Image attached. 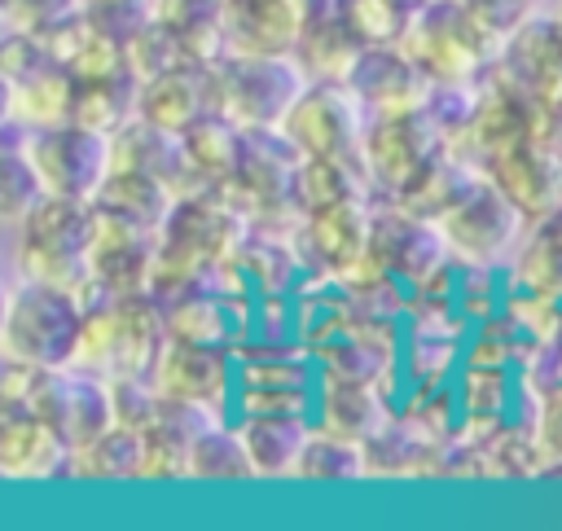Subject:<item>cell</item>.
<instances>
[{
  "mask_svg": "<svg viewBox=\"0 0 562 531\" xmlns=\"http://www.w3.org/2000/svg\"><path fill=\"white\" fill-rule=\"evenodd\" d=\"M83 338V298L79 290L35 281V276H9L4 285V312H0V347L4 360L22 364H75Z\"/></svg>",
  "mask_w": 562,
  "mask_h": 531,
  "instance_id": "cell-1",
  "label": "cell"
},
{
  "mask_svg": "<svg viewBox=\"0 0 562 531\" xmlns=\"http://www.w3.org/2000/svg\"><path fill=\"white\" fill-rule=\"evenodd\" d=\"M13 237V272L53 281L66 290H79L88 281V250L97 237V206L92 197H66V193H44Z\"/></svg>",
  "mask_w": 562,
  "mask_h": 531,
  "instance_id": "cell-2",
  "label": "cell"
},
{
  "mask_svg": "<svg viewBox=\"0 0 562 531\" xmlns=\"http://www.w3.org/2000/svg\"><path fill=\"white\" fill-rule=\"evenodd\" d=\"M211 110L233 118L237 127H281L299 92L307 88V70L294 53H237L224 48L206 66Z\"/></svg>",
  "mask_w": 562,
  "mask_h": 531,
  "instance_id": "cell-3",
  "label": "cell"
},
{
  "mask_svg": "<svg viewBox=\"0 0 562 531\" xmlns=\"http://www.w3.org/2000/svg\"><path fill=\"white\" fill-rule=\"evenodd\" d=\"M452 259L457 263H487L496 268L509 250L522 246V233L531 224V215L487 176V171H470V180L461 184V193L448 202V211L435 219Z\"/></svg>",
  "mask_w": 562,
  "mask_h": 531,
  "instance_id": "cell-4",
  "label": "cell"
},
{
  "mask_svg": "<svg viewBox=\"0 0 562 531\" xmlns=\"http://www.w3.org/2000/svg\"><path fill=\"white\" fill-rule=\"evenodd\" d=\"M404 48L435 83H479L496 61L501 35L487 31L461 0H435L408 22Z\"/></svg>",
  "mask_w": 562,
  "mask_h": 531,
  "instance_id": "cell-5",
  "label": "cell"
},
{
  "mask_svg": "<svg viewBox=\"0 0 562 531\" xmlns=\"http://www.w3.org/2000/svg\"><path fill=\"white\" fill-rule=\"evenodd\" d=\"M364 127L369 110L347 88V79H307V88L281 118V132L303 158H360Z\"/></svg>",
  "mask_w": 562,
  "mask_h": 531,
  "instance_id": "cell-6",
  "label": "cell"
},
{
  "mask_svg": "<svg viewBox=\"0 0 562 531\" xmlns=\"http://www.w3.org/2000/svg\"><path fill=\"white\" fill-rule=\"evenodd\" d=\"M22 404H31L70 443V452L114 426V382L83 364L40 369L31 382V395Z\"/></svg>",
  "mask_w": 562,
  "mask_h": 531,
  "instance_id": "cell-7",
  "label": "cell"
},
{
  "mask_svg": "<svg viewBox=\"0 0 562 531\" xmlns=\"http://www.w3.org/2000/svg\"><path fill=\"white\" fill-rule=\"evenodd\" d=\"M443 149H448V132L422 105V110L369 114V127L360 140V162H364L369 184H378L382 193H400Z\"/></svg>",
  "mask_w": 562,
  "mask_h": 531,
  "instance_id": "cell-8",
  "label": "cell"
},
{
  "mask_svg": "<svg viewBox=\"0 0 562 531\" xmlns=\"http://www.w3.org/2000/svg\"><path fill=\"white\" fill-rule=\"evenodd\" d=\"M26 158L44 180V193H66V197H97L101 180L114 167L110 136L75 118L26 132Z\"/></svg>",
  "mask_w": 562,
  "mask_h": 531,
  "instance_id": "cell-9",
  "label": "cell"
},
{
  "mask_svg": "<svg viewBox=\"0 0 562 531\" xmlns=\"http://www.w3.org/2000/svg\"><path fill=\"white\" fill-rule=\"evenodd\" d=\"M492 75L531 101H562V13L553 4L531 9L501 39Z\"/></svg>",
  "mask_w": 562,
  "mask_h": 531,
  "instance_id": "cell-10",
  "label": "cell"
},
{
  "mask_svg": "<svg viewBox=\"0 0 562 531\" xmlns=\"http://www.w3.org/2000/svg\"><path fill=\"white\" fill-rule=\"evenodd\" d=\"M149 382L184 404L206 408L211 417H233V395H237V360L228 355V347H202V342H180L167 338V347L158 351Z\"/></svg>",
  "mask_w": 562,
  "mask_h": 531,
  "instance_id": "cell-11",
  "label": "cell"
},
{
  "mask_svg": "<svg viewBox=\"0 0 562 531\" xmlns=\"http://www.w3.org/2000/svg\"><path fill=\"white\" fill-rule=\"evenodd\" d=\"M347 88L360 97V105L369 114H395V110H422L430 101L435 79L417 66V57L400 44H364Z\"/></svg>",
  "mask_w": 562,
  "mask_h": 531,
  "instance_id": "cell-12",
  "label": "cell"
},
{
  "mask_svg": "<svg viewBox=\"0 0 562 531\" xmlns=\"http://www.w3.org/2000/svg\"><path fill=\"white\" fill-rule=\"evenodd\" d=\"M70 443L31 408L4 404L0 413V474L9 483H53L70 474Z\"/></svg>",
  "mask_w": 562,
  "mask_h": 531,
  "instance_id": "cell-13",
  "label": "cell"
},
{
  "mask_svg": "<svg viewBox=\"0 0 562 531\" xmlns=\"http://www.w3.org/2000/svg\"><path fill=\"white\" fill-rule=\"evenodd\" d=\"M369 233H373V215L364 206V197L338 202V206H321L312 215H303V233H299V250L307 268H325L334 276L351 272L364 255H369Z\"/></svg>",
  "mask_w": 562,
  "mask_h": 531,
  "instance_id": "cell-14",
  "label": "cell"
},
{
  "mask_svg": "<svg viewBox=\"0 0 562 531\" xmlns=\"http://www.w3.org/2000/svg\"><path fill=\"white\" fill-rule=\"evenodd\" d=\"M136 114L167 127V132H189L202 114H211V83H206V66H180V70H162L140 79V97H136Z\"/></svg>",
  "mask_w": 562,
  "mask_h": 531,
  "instance_id": "cell-15",
  "label": "cell"
},
{
  "mask_svg": "<svg viewBox=\"0 0 562 531\" xmlns=\"http://www.w3.org/2000/svg\"><path fill=\"white\" fill-rule=\"evenodd\" d=\"M233 421H237L241 443L250 452L255 478H277V474L294 478L299 452H303L316 417H307V413H241Z\"/></svg>",
  "mask_w": 562,
  "mask_h": 531,
  "instance_id": "cell-16",
  "label": "cell"
},
{
  "mask_svg": "<svg viewBox=\"0 0 562 531\" xmlns=\"http://www.w3.org/2000/svg\"><path fill=\"white\" fill-rule=\"evenodd\" d=\"M176 184L162 180V176H149V171H132V167H110V176L101 180L92 206L101 215H114V219H127V224H140V228H154L162 233L171 206H176Z\"/></svg>",
  "mask_w": 562,
  "mask_h": 531,
  "instance_id": "cell-17",
  "label": "cell"
},
{
  "mask_svg": "<svg viewBox=\"0 0 562 531\" xmlns=\"http://www.w3.org/2000/svg\"><path fill=\"white\" fill-rule=\"evenodd\" d=\"M237 307H246V298H228V294H215L211 281L162 303L167 312V334L180 338V342H202V347H233L237 338H246L241 320H237Z\"/></svg>",
  "mask_w": 562,
  "mask_h": 531,
  "instance_id": "cell-18",
  "label": "cell"
},
{
  "mask_svg": "<svg viewBox=\"0 0 562 531\" xmlns=\"http://www.w3.org/2000/svg\"><path fill=\"white\" fill-rule=\"evenodd\" d=\"M75 75L53 57L44 61L40 70L22 75V79H9V101H4V118L22 123V127H53V123H66L75 114Z\"/></svg>",
  "mask_w": 562,
  "mask_h": 531,
  "instance_id": "cell-19",
  "label": "cell"
},
{
  "mask_svg": "<svg viewBox=\"0 0 562 531\" xmlns=\"http://www.w3.org/2000/svg\"><path fill=\"white\" fill-rule=\"evenodd\" d=\"M184 478H202V483H241V478H255L250 452H246L241 430H237L233 417H211L202 426V434L189 448Z\"/></svg>",
  "mask_w": 562,
  "mask_h": 531,
  "instance_id": "cell-20",
  "label": "cell"
},
{
  "mask_svg": "<svg viewBox=\"0 0 562 531\" xmlns=\"http://www.w3.org/2000/svg\"><path fill=\"white\" fill-rule=\"evenodd\" d=\"M136 97H140V79L136 70L127 75H105V79H79L75 83V123L92 127V132H119L127 118H136Z\"/></svg>",
  "mask_w": 562,
  "mask_h": 531,
  "instance_id": "cell-21",
  "label": "cell"
},
{
  "mask_svg": "<svg viewBox=\"0 0 562 531\" xmlns=\"http://www.w3.org/2000/svg\"><path fill=\"white\" fill-rule=\"evenodd\" d=\"M369 474V452L360 439H347L338 430H325V426H312L303 452H299V465H294V478H307V483H347V478H364Z\"/></svg>",
  "mask_w": 562,
  "mask_h": 531,
  "instance_id": "cell-22",
  "label": "cell"
},
{
  "mask_svg": "<svg viewBox=\"0 0 562 531\" xmlns=\"http://www.w3.org/2000/svg\"><path fill=\"white\" fill-rule=\"evenodd\" d=\"M79 9H83V0H4V31L53 35Z\"/></svg>",
  "mask_w": 562,
  "mask_h": 531,
  "instance_id": "cell-23",
  "label": "cell"
},
{
  "mask_svg": "<svg viewBox=\"0 0 562 531\" xmlns=\"http://www.w3.org/2000/svg\"><path fill=\"white\" fill-rule=\"evenodd\" d=\"M527 4H531V9H540V4H553V0H527Z\"/></svg>",
  "mask_w": 562,
  "mask_h": 531,
  "instance_id": "cell-24",
  "label": "cell"
},
{
  "mask_svg": "<svg viewBox=\"0 0 562 531\" xmlns=\"http://www.w3.org/2000/svg\"><path fill=\"white\" fill-rule=\"evenodd\" d=\"M553 9H558V13H562V0H553Z\"/></svg>",
  "mask_w": 562,
  "mask_h": 531,
  "instance_id": "cell-25",
  "label": "cell"
},
{
  "mask_svg": "<svg viewBox=\"0 0 562 531\" xmlns=\"http://www.w3.org/2000/svg\"><path fill=\"white\" fill-rule=\"evenodd\" d=\"M215 4H224V0H215Z\"/></svg>",
  "mask_w": 562,
  "mask_h": 531,
  "instance_id": "cell-26",
  "label": "cell"
}]
</instances>
